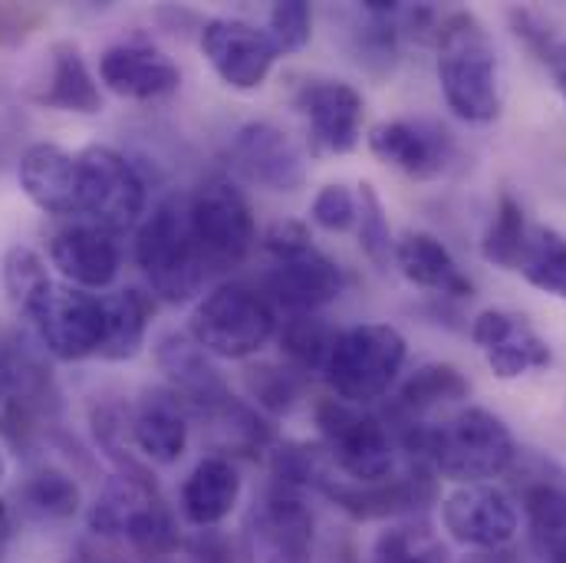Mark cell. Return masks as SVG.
Segmentation results:
<instances>
[{"label":"cell","instance_id":"obj_1","mask_svg":"<svg viewBox=\"0 0 566 563\" xmlns=\"http://www.w3.org/2000/svg\"><path fill=\"white\" fill-rule=\"evenodd\" d=\"M402 448L454 484H481L501 478L517 461V441L504 419L481 406H468L438 425L399 423Z\"/></svg>","mask_w":566,"mask_h":563},{"label":"cell","instance_id":"obj_2","mask_svg":"<svg viewBox=\"0 0 566 563\" xmlns=\"http://www.w3.org/2000/svg\"><path fill=\"white\" fill-rule=\"evenodd\" d=\"M434 43L448 110L464 123H491L501 113V76L488 27L471 10H458L434 27Z\"/></svg>","mask_w":566,"mask_h":563},{"label":"cell","instance_id":"obj_3","mask_svg":"<svg viewBox=\"0 0 566 563\" xmlns=\"http://www.w3.org/2000/svg\"><path fill=\"white\" fill-rule=\"evenodd\" d=\"M136 264L155 296L165 303H188L211 278L205 254L195 241L191 205L185 195H171L142 221L136 234Z\"/></svg>","mask_w":566,"mask_h":563},{"label":"cell","instance_id":"obj_4","mask_svg":"<svg viewBox=\"0 0 566 563\" xmlns=\"http://www.w3.org/2000/svg\"><path fill=\"white\" fill-rule=\"evenodd\" d=\"M409 356L406 336L389 323H359L336 333L333 353L326 359V383L339 403L369 406L379 403L399 379Z\"/></svg>","mask_w":566,"mask_h":563},{"label":"cell","instance_id":"obj_5","mask_svg":"<svg viewBox=\"0 0 566 563\" xmlns=\"http://www.w3.org/2000/svg\"><path fill=\"white\" fill-rule=\"evenodd\" d=\"M277 333L271 300L244 283H221L191 313L188 336L218 359H248Z\"/></svg>","mask_w":566,"mask_h":563},{"label":"cell","instance_id":"obj_6","mask_svg":"<svg viewBox=\"0 0 566 563\" xmlns=\"http://www.w3.org/2000/svg\"><path fill=\"white\" fill-rule=\"evenodd\" d=\"M313 416L329 461L346 475V481L373 484L396 475V435L379 416L339 399L316 403Z\"/></svg>","mask_w":566,"mask_h":563},{"label":"cell","instance_id":"obj_7","mask_svg":"<svg viewBox=\"0 0 566 563\" xmlns=\"http://www.w3.org/2000/svg\"><path fill=\"white\" fill-rule=\"evenodd\" d=\"M80 165V215L93 225L119 234L139 225L148 188L139 168L109 145H86L76 155Z\"/></svg>","mask_w":566,"mask_h":563},{"label":"cell","instance_id":"obj_8","mask_svg":"<svg viewBox=\"0 0 566 563\" xmlns=\"http://www.w3.org/2000/svg\"><path fill=\"white\" fill-rule=\"evenodd\" d=\"M188 205L195 241L205 254L208 271L214 274L238 268L251 254L258 238L254 215L241 188L231 185L228 178H211L188 198Z\"/></svg>","mask_w":566,"mask_h":563},{"label":"cell","instance_id":"obj_9","mask_svg":"<svg viewBox=\"0 0 566 563\" xmlns=\"http://www.w3.org/2000/svg\"><path fill=\"white\" fill-rule=\"evenodd\" d=\"M40 346L60 363H80L99 356L106 336V306L99 293L53 283L50 293L27 320Z\"/></svg>","mask_w":566,"mask_h":563},{"label":"cell","instance_id":"obj_10","mask_svg":"<svg viewBox=\"0 0 566 563\" xmlns=\"http://www.w3.org/2000/svg\"><path fill=\"white\" fill-rule=\"evenodd\" d=\"M201 53L218 73V80L238 93L261 90L277 63V46L268 30L234 20V17H214L201 27Z\"/></svg>","mask_w":566,"mask_h":563},{"label":"cell","instance_id":"obj_11","mask_svg":"<svg viewBox=\"0 0 566 563\" xmlns=\"http://www.w3.org/2000/svg\"><path fill=\"white\" fill-rule=\"evenodd\" d=\"M441 524L448 538L471 551H501L517 538V504L514 498L491 484H458L441 501Z\"/></svg>","mask_w":566,"mask_h":563},{"label":"cell","instance_id":"obj_12","mask_svg":"<svg viewBox=\"0 0 566 563\" xmlns=\"http://www.w3.org/2000/svg\"><path fill=\"white\" fill-rule=\"evenodd\" d=\"M234 171L268 191H296L306 181V155L277 123H248L231 139Z\"/></svg>","mask_w":566,"mask_h":563},{"label":"cell","instance_id":"obj_13","mask_svg":"<svg viewBox=\"0 0 566 563\" xmlns=\"http://www.w3.org/2000/svg\"><path fill=\"white\" fill-rule=\"evenodd\" d=\"M471 340L497 379H521L554 363L551 343L531 326L527 316L511 310H481L471 323Z\"/></svg>","mask_w":566,"mask_h":563},{"label":"cell","instance_id":"obj_14","mask_svg":"<svg viewBox=\"0 0 566 563\" xmlns=\"http://www.w3.org/2000/svg\"><path fill=\"white\" fill-rule=\"evenodd\" d=\"M296 110L310 126V142L323 155H349L363 139V96L343 80H306Z\"/></svg>","mask_w":566,"mask_h":563},{"label":"cell","instance_id":"obj_15","mask_svg":"<svg viewBox=\"0 0 566 563\" xmlns=\"http://www.w3.org/2000/svg\"><path fill=\"white\" fill-rule=\"evenodd\" d=\"M155 363L168 379V393H175L188 413L218 416L231 403L224 376L188 333H165L155 343Z\"/></svg>","mask_w":566,"mask_h":563},{"label":"cell","instance_id":"obj_16","mask_svg":"<svg viewBox=\"0 0 566 563\" xmlns=\"http://www.w3.org/2000/svg\"><path fill=\"white\" fill-rule=\"evenodd\" d=\"M431 468L416 465V471H396L386 481H373V484H359V481H346V478H333L326 475L316 488L346 514H353L356 521H379V518H392V514H406L424 508V501L434 498V481H431Z\"/></svg>","mask_w":566,"mask_h":563},{"label":"cell","instance_id":"obj_17","mask_svg":"<svg viewBox=\"0 0 566 563\" xmlns=\"http://www.w3.org/2000/svg\"><path fill=\"white\" fill-rule=\"evenodd\" d=\"M251 551L258 563L313 561V514L293 488H274L251 518Z\"/></svg>","mask_w":566,"mask_h":563},{"label":"cell","instance_id":"obj_18","mask_svg":"<svg viewBox=\"0 0 566 563\" xmlns=\"http://www.w3.org/2000/svg\"><path fill=\"white\" fill-rule=\"evenodd\" d=\"M50 264L60 271L63 281H70V286L93 293L116 283L123 254L113 231L93 221H76L50 234Z\"/></svg>","mask_w":566,"mask_h":563},{"label":"cell","instance_id":"obj_19","mask_svg":"<svg viewBox=\"0 0 566 563\" xmlns=\"http://www.w3.org/2000/svg\"><path fill=\"white\" fill-rule=\"evenodd\" d=\"M369 152L386 161L389 168H399L402 175L409 178H438L451 155H454V145L451 136L434 126V123H422V119H389V123H379L369 129Z\"/></svg>","mask_w":566,"mask_h":563},{"label":"cell","instance_id":"obj_20","mask_svg":"<svg viewBox=\"0 0 566 563\" xmlns=\"http://www.w3.org/2000/svg\"><path fill=\"white\" fill-rule=\"evenodd\" d=\"M99 80L109 93L136 103H155L181 86V70L151 43H116L99 56Z\"/></svg>","mask_w":566,"mask_h":563},{"label":"cell","instance_id":"obj_21","mask_svg":"<svg viewBox=\"0 0 566 563\" xmlns=\"http://www.w3.org/2000/svg\"><path fill=\"white\" fill-rule=\"evenodd\" d=\"M274 303L286 313H316L343 293V271L313 241L277 258L268 278Z\"/></svg>","mask_w":566,"mask_h":563},{"label":"cell","instance_id":"obj_22","mask_svg":"<svg viewBox=\"0 0 566 563\" xmlns=\"http://www.w3.org/2000/svg\"><path fill=\"white\" fill-rule=\"evenodd\" d=\"M514 475V494L527 514L531 531L547 541V548L554 541H560L566 534V468L557 465L554 458L544 455H527L517 451V461L511 465Z\"/></svg>","mask_w":566,"mask_h":563},{"label":"cell","instance_id":"obj_23","mask_svg":"<svg viewBox=\"0 0 566 563\" xmlns=\"http://www.w3.org/2000/svg\"><path fill=\"white\" fill-rule=\"evenodd\" d=\"M20 188L46 215H80V165L76 155L53 142H33L20 155Z\"/></svg>","mask_w":566,"mask_h":563},{"label":"cell","instance_id":"obj_24","mask_svg":"<svg viewBox=\"0 0 566 563\" xmlns=\"http://www.w3.org/2000/svg\"><path fill=\"white\" fill-rule=\"evenodd\" d=\"M36 103L46 110L73 113V116H99L103 113L106 103H103L99 80L93 76V70L76 43H70V40L53 43L46 83L36 93Z\"/></svg>","mask_w":566,"mask_h":563},{"label":"cell","instance_id":"obj_25","mask_svg":"<svg viewBox=\"0 0 566 563\" xmlns=\"http://www.w3.org/2000/svg\"><path fill=\"white\" fill-rule=\"evenodd\" d=\"M238 498H241V475L238 468L221 458V455H211V458H201L191 475L185 478L181 484V514L188 524L201 528V531H211L218 528L221 521L231 518V511L238 508Z\"/></svg>","mask_w":566,"mask_h":563},{"label":"cell","instance_id":"obj_26","mask_svg":"<svg viewBox=\"0 0 566 563\" xmlns=\"http://www.w3.org/2000/svg\"><path fill=\"white\" fill-rule=\"evenodd\" d=\"M396 268L402 278L422 290H434L444 296H471L474 283L458 268L451 251L424 231H406L396 241Z\"/></svg>","mask_w":566,"mask_h":563},{"label":"cell","instance_id":"obj_27","mask_svg":"<svg viewBox=\"0 0 566 563\" xmlns=\"http://www.w3.org/2000/svg\"><path fill=\"white\" fill-rule=\"evenodd\" d=\"M133 445L151 465H175L188 445V409L175 393H151L133 413Z\"/></svg>","mask_w":566,"mask_h":563},{"label":"cell","instance_id":"obj_28","mask_svg":"<svg viewBox=\"0 0 566 563\" xmlns=\"http://www.w3.org/2000/svg\"><path fill=\"white\" fill-rule=\"evenodd\" d=\"M103 306H106V336L99 346V359L106 363L136 359L145 346L151 300L136 286H126L116 293H103Z\"/></svg>","mask_w":566,"mask_h":563},{"label":"cell","instance_id":"obj_29","mask_svg":"<svg viewBox=\"0 0 566 563\" xmlns=\"http://www.w3.org/2000/svg\"><path fill=\"white\" fill-rule=\"evenodd\" d=\"M471 386L468 379L448 366V363H424L412 373V379L399 389L396 396V416L399 423H419L424 413L448 406V403H461L468 399Z\"/></svg>","mask_w":566,"mask_h":563},{"label":"cell","instance_id":"obj_30","mask_svg":"<svg viewBox=\"0 0 566 563\" xmlns=\"http://www.w3.org/2000/svg\"><path fill=\"white\" fill-rule=\"evenodd\" d=\"M517 274L531 286L566 300V238L547 225H531Z\"/></svg>","mask_w":566,"mask_h":563},{"label":"cell","instance_id":"obj_31","mask_svg":"<svg viewBox=\"0 0 566 563\" xmlns=\"http://www.w3.org/2000/svg\"><path fill=\"white\" fill-rule=\"evenodd\" d=\"M158 488L155 481H142V478H129V475H113L106 481V488L99 491V498L90 504L86 524L96 538H123L129 518L136 514L145 498H155Z\"/></svg>","mask_w":566,"mask_h":563},{"label":"cell","instance_id":"obj_32","mask_svg":"<svg viewBox=\"0 0 566 563\" xmlns=\"http://www.w3.org/2000/svg\"><path fill=\"white\" fill-rule=\"evenodd\" d=\"M336 333L323 316L316 313H290L281 330V350L286 353L290 366L300 373H323L326 359L333 353Z\"/></svg>","mask_w":566,"mask_h":563},{"label":"cell","instance_id":"obj_33","mask_svg":"<svg viewBox=\"0 0 566 563\" xmlns=\"http://www.w3.org/2000/svg\"><path fill=\"white\" fill-rule=\"evenodd\" d=\"M50 286H53V278L33 248L13 244L3 254V290H7V300L17 316L30 320V313L40 306V300L50 293Z\"/></svg>","mask_w":566,"mask_h":563},{"label":"cell","instance_id":"obj_34","mask_svg":"<svg viewBox=\"0 0 566 563\" xmlns=\"http://www.w3.org/2000/svg\"><path fill=\"white\" fill-rule=\"evenodd\" d=\"M20 501L30 514L36 518H46V521H70L80 504H83V494H80V484L63 471V468H40L33 471L23 488H20Z\"/></svg>","mask_w":566,"mask_h":563},{"label":"cell","instance_id":"obj_35","mask_svg":"<svg viewBox=\"0 0 566 563\" xmlns=\"http://www.w3.org/2000/svg\"><path fill=\"white\" fill-rule=\"evenodd\" d=\"M123 541H129V548L148 557V561H161V557H171L178 548H181V534H178V524L171 518V511L161 504V498H145L136 514L129 518L126 531H123Z\"/></svg>","mask_w":566,"mask_h":563},{"label":"cell","instance_id":"obj_36","mask_svg":"<svg viewBox=\"0 0 566 563\" xmlns=\"http://www.w3.org/2000/svg\"><path fill=\"white\" fill-rule=\"evenodd\" d=\"M527 231H531V221L524 218L521 201H514L511 195H501V201L494 208V218H491V225L484 231V241H481L484 261L501 268V271H517Z\"/></svg>","mask_w":566,"mask_h":563},{"label":"cell","instance_id":"obj_37","mask_svg":"<svg viewBox=\"0 0 566 563\" xmlns=\"http://www.w3.org/2000/svg\"><path fill=\"white\" fill-rule=\"evenodd\" d=\"M356 201H359V211H356L359 248H363V254L376 268L386 271L396 261V238H392V228H389V215L382 208V198H379V191L369 181H363Z\"/></svg>","mask_w":566,"mask_h":563},{"label":"cell","instance_id":"obj_38","mask_svg":"<svg viewBox=\"0 0 566 563\" xmlns=\"http://www.w3.org/2000/svg\"><path fill=\"white\" fill-rule=\"evenodd\" d=\"M244 386L248 396L254 399V406H261L271 416H283L300 403L303 393V379L296 366H277V363H261L251 366L244 373Z\"/></svg>","mask_w":566,"mask_h":563},{"label":"cell","instance_id":"obj_39","mask_svg":"<svg viewBox=\"0 0 566 563\" xmlns=\"http://www.w3.org/2000/svg\"><path fill=\"white\" fill-rule=\"evenodd\" d=\"M373 563H444V551L424 528L402 524L376 538Z\"/></svg>","mask_w":566,"mask_h":563},{"label":"cell","instance_id":"obj_40","mask_svg":"<svg viewBox=\"0 0 566 563\" xmlns=\"http://www.w3.org/2000/svg\"><path fill=\"white\" fill-rule=\"evenodd\" d=\"M268 33L277 53H300L313 37V10L306 0H281L271 7Z\"/></svg>","mask_w":566,"mask_h":563},{"label":"cell","instance_id":"obj_41","mask_svg":"<svg viewBox=\"0 0 566 563\" xmlns=\"http://www.w3.org/2000/svg\"><path fill=\"white\" fill-rule=\"evenodd\" d=\"M356 211H359V201L346 185H323L310 205L313 225H319L323 231H333V234L349 231L356 225Z\"/></svg>","mask_w":566,"mask_h":563},{"label":"cell","instance_id":"obj_42","mask_svg":"<svg viewBox=\"0 0 566 563\" xmlns=\"http://www.w3.org/2000/svg\"><path fill=\"white\" fill-rule=\"evenodd\" d=\"M43 20H46V13L40 7H30V3H0V46L23 43Z\"/></svg>","mask_w":566,"mask_h":563},{"label":"cell","instance_id":"obj_43","mask_svg":"<svg viewBox=\"0 0 566 563\" xmlns=\"http://www.w3.org/2000/svg\"><path fill=\"white\" fill-rule=\"evenodd\" d=\"M303 244H310V231L300 221H274L264 234V248L274 261L296 251V248H303Z\"/></svg>","mask_w":566,"mask_h":563},{"label":"cell","instance_id":"obj_44","mask_svg":"<svg viewBox=\"0 0 566 563\" xmlns=\"http://www.w3.org/2000/svg\"><path fill=\"white\" fill-rule=\"evenodd\" d=\"M544 60H547V66H551V76H554L560 96L566 100V40L564 43H554V46L544 53Z\"/></svg>","mask_w":566,"mask_h":563},{"label":"cell","instance_id":"obj_45","mask_svg":"<svg viewBox=\"0 0 566 563\" xmlns=\"http://www.w3.org/2000/svg\"><path fill=\"white\" fill-rule=\"evenodd\" d=\"M66 563H129L126 557H119V554H113V551H103V548H90V544H83V548H76L73 554H70V561Z\"/></svg>","mask_w":566,"mask_h":563},{"label":"cell","instance_id":"obj_46","mask_svg":"<svg viewBox=\"0 0 566 563\" xmlns=\"http://www.w3.org/2000/svg\"><path fill=\"white\" fill-rule=\"evenodd\" d=\"M10 511H7V504L0 501V551H3V544H7V538H10Z\"/></svg>","mask_w":566,"mask_h":563},{"label":"cell","instance_id":"obj_47","mask_svg":"<svg viewBox=\"0 0 566 563\" xmlns=\"http://www.w3.org/2000/svg\"><path fill=\"white\" fill-rule=\"evenodd\" d=\"M547 551H551V563H566V534L560 541H554Z\"/></svg>","mask_w":566,"mask_h":563},{"label":"cell","instance_id":"obj_48","mask_svg":"<svg viewBox=\"0 0 566 563\" xmlns=\"http://www.w3.org/2000/svg\"><path fill=\"white\" fill-rule=\"evenodd\" d=\"M3 478H7V458H3V451H0V484H3Z\"/></svg>","mask_w":566,"mask_h":563},{"label":"cell","instance_id":"obj_49","mask_svg":"<svg viewBox=\"0 0 566 563\" xmlns=\"http://www.w3.org/2000/svg\"><path fill=\"white\" fill-rule=\"evenodd\" d=\"M0 399H3V383H0Z\"/></svg>","mask_w":566,"mask_h":563}]
</instances>
